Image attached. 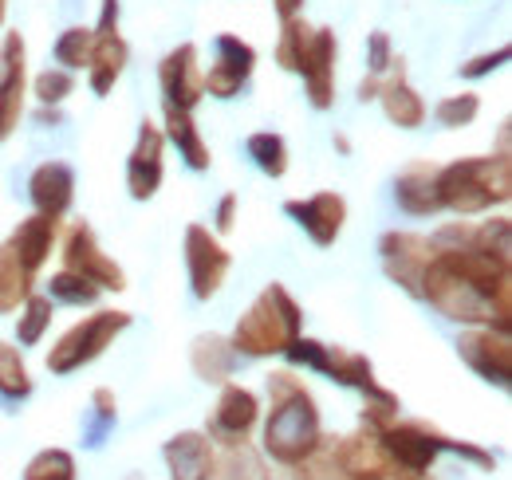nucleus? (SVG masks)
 <instances>
[{
	"mask_svg": "<svg viewBox=\"0 0 512 480\" xmlns=\"http://www.w3.org/2000/svg\"><path fill=\"white\" fill-rule=\"evenodd\" d=\"M509 44H501L497 52H485V56H473L469 63H461V79H481V75H489V71H497V67H505L509 63Z\"/></svg>",
	"mask_w": 512,
	"mask_h": 480,
	"instance_id": "obj_42",
	"label": "nucleus"
},
{
	"mask_svg": "<svg viewBox=\"0 0 512 480\" xmlns=\"http://www.w3.org/2000/svg\"><path fill=\"white\" fill-rule=\"evenodd\" d=\"M237 225V193H225L217 205V233H233Z\"/></svg>",
	"mask_w": 512,
	"mask_h": 480,
	"instance_id": "obj_43",
	"label": "nucleus"
},
{
	"mask_svg": "<svg viewBox=\"0 0 512 480\" xmlns=\"http://www.w3.org/2000/svg\"><path fill=\"white\" fill-rule=\"evenodd\" d=\"M56 63H64V71H83L91 63V28H67L56 40Z\"/></svg>",
	"mask_w": 512,
	"mask_h": 480,
	"instance_id": "obj_39",
	"label": "nucleus"
},
{
	"mask_svg": "<svg viewBox=\"0 0 512 480\" xmlns=\"http://www.w3.org/2000/svg\"><path fill=\"white\" fill-rule=\"evenodd\" d=\"M390 67H394L390 36H386V32H371V40H367V75H379V79H383Z\"/></svg>",
	"mask_w": 512,
	"mask_h": 480,
	"instance_id": "obj_41",
	"label": "nucleus"
},
{
	"mask_svg": "<svg viewBox=\"0 0 512 480\" xmlns=\"http://www.w3.org/2000/svg\"><path fill=\"white\" fill-rule=\"evenodd\" d=\"M48 296L52 303H71V307H95L99 303V288L91 284V280H83V276H75V272H67L60 268L52 280H48Z\"/></svg>",
	"mask_w": 512,
	"mask_h": 480,
	"instance_id": "obj_34",
	"label": "nucleus"
},
{
	"mask_svg": "<svg viewBox=\"0 0 512 480\" xmlns=\"http://www.w3.org/2000/svg\"><path fill=\"white\" fill-rule=\"evenodd\" d=\"M272 8H276V16H280V24H284V20H292V16L304 12V0H272Z\"/></svg>",
	"mask_w": 512,
	"mask_h": 480,
	"instance_id": "obj_44",
	"label": "nucleus"
},
{
	"mask_svg": "<svg viewBox=\"0 0 512 480\" xmlns=\"http://www.w3.org/2000/svg\"><path fill=\"white\" fill-rule=\"evenodd\" d=\"M162 115H166L162 134L178 146V154L186 158V166L197 170V174H201V170H209V166H213V154H209V146H205V138H201L197 122H193V111H178V107L162 103Z\"/></svg>",
	"mask_w": 512,
	"mask_h": 480,
	"instance_id": "obj_26",
	"label": "nucleus"
},
{
	"mask_svg": "<svg viewBox=\"0 0 512 480\" xmlns=\"http://www.w3.org/2000/svg\"><path fill=\"white\" fill-rule=\"evenodd\" d=\"M127 60L130 48L123 40V32H119V0H103L99 24L91 28V63H87L91 91L95 95H111V87L127 71Z\"/></svg>",
	"mask_w": 512,
	"mask_h": 480,
	"instance_id": "obj_7",
	"label": "nucleus"
},
{
	"mask_svg": "<svg viewBox=\"0 0 512 480\" xmlns=\"http://www.w3.org/2000/svg\"><path fill=\"white\" fill-rule=\"evenodd\" d=\"M256 421H260V402L253 390L241 382H225L221 398L213 406V418L205 425V437L217 445H237V441H249Z\"/></svg>",
	"mask_w": 512,
	"mask_h": 480,
	"instance_id": "obj_14",
	"label": "nucleus"
},
{
	"mask_svg": "<svg viewBox=\"0 0 512 480\" xmlns=\"http://www.w3.org/2000/svg\"><path fill=\"white\" fill-rule=\"evenodd\" d=\"M477 111H481V99L473 91H461V95H446L434 107V119H438V126H446V130H461V126H469V122L477 119Z\"/></svg>",
	"mask_w": 512,
	"mask_h": 480,
	"instance_id": "obj_37",
	"label": "nucleus"
},
{
	"mask_svg": "<svg viewBox=\"0 0 512 480\" xmlns=\"http://www.w3.org/2000/svg\"><path fill=\"white\" fill-rule=\"evenodd\" d=\"M284 359L292 362V366L320 370L331 382L359 390L363 398H371V394L383 390V382L375 378V362L367 359V355H359V351H347V347H327L320 339H304V335H300V339L284 351Z\"/></svg>",
	"mask_w": 512,
	"mask_h": 480,
	"instance_id": "obj_6",
	"label": "nucleus"
},
{
	"mask_svg": "<svg viewBox=\"0 0 512 480\" xmlns=\"http://www.w3.org/2000/svg\"><path fill=\"white\" fill-rule=\"evenodd\" d=\"M335 150H339V154H351V138H347V134H335Z\"/></svg>",
	"mask_w": 512,
	"mask_h": 480,
	"instance_id": "obj_47",
	"label": "nucleus"
},
{
	"mask_svg": "<svg viewBox=\"0 0 512 480\" xmlns=\"http://www.w3.org/2000/svg\"><path fill=\"white\" fill-rule=\"evenodd\" d=\"M56 237H60V221L32 213L28 221H20V225L12 229L8 248L20 256V264H24L32 276H40V268L48 264V256H52V248H56Z\"/></svg>",
	"mask_w": 512,
	"mask_h": 480,
	"instance_id": "obj_24",
	"label": "nucleus"
},
{
	"mask_svg": "<svg viewBox=\"0 0 512 480\" xmlns=\"http://www.w3.org/2000/svg\"><path fill=\"white\" fill-rule=\"evenodd\" d=\"M473 244L481 248V252H493L497 260H509L512 264V225L509 217H493V221H481V225H473Z\"/></svg>",
	"mask_w": 512,
	"mask_h": 480,
	"instance_id": "obj_35",
	"label": "nucleus"
},
{
	"mask_svg": "<svg viewBox=\"0 0 512 480\" xmlns=\"http://www.w3.org/2000/svg\"><path fill=\"white\" fill-rule=\"evenodd\" d=\"M28 197L40 217H64L75 201V170L67 162H44L28 178Z\"/></svg>",
	"mask_w": 512,
	"mask_h": 480,
	"instance_id": "obj_20",
	"label": "nucleus"
},
{
	"mask_svg": "<svg viewBox=\"0 0 512 480\" xmlns=\"http://www.w3.org/2000/svg\"><path fill=\"white\" fill-rule=\"evenodd\" d=\"M418 480H438V477H430V473H426V477H418Z\"/></svg>",
	"mask_w": 512,
	"mask_h": 480,
	"instance_id": "obj_49",
	"label": "nucleus"
},
{
	"mask_svg": "<svg viewBox=\"0 0 512 480\" xmlns=\"http://www.w3.org/2000/svg\"><path fill=\"white\" fill-rule=\"evenodd\" d=\"M245 150H249V158L256 162L260 174H268V178H284L288 174V142L280 134L256 130V134H249Z\"/></svg>",
	"mask_w": 512,
	"mask_h": 480,
	"instance_id": "obj_29",
	"label": "nucleus"
},
{
	"mask_svg": "<svg viewBox=\"0 0 512 480\" xmlns=\"http://www.w3.org/2000/svg\"><path fill=\"white\" fill-rule=\"evenodd\" d=\"M375 95H379V75H367V79L359 83V99H363V103H375Z\"/></svg>",
	"mask_w": 512,
	"mask_h": 480,
	"instance_id": "obj_45",
	"label": "nucleus"
},
{
	"mask_svg": "<svg viewBox=\"0 0 512 480\" xmlns=\"http://www.w3.org/2000/svg\"><path fill=\"white\" fill-rule=\"evenodd\" d=\"M339 480H343V477H339Z\"/></svg>",
	"mask_w": 512,
	"mask_h": 480,
	"instance_id": "obj_50",
	"label": "nucleus"
},
{
	"mask_svg": "<svg viewBox=\"0 0 512 480\" xmlns=\"http://www.w3.org/2000/svg\"><path fill=\"white\" fill-rule=\"evenodd\" d=\"M312 32H316V28H312L304 16H292V20L280 24L276 63H280L284 71H300V60H304V52H308V44H312Z\"/></svg>",
	"mask_w": 512,
	"mask_h": 480,
	"instance_id": "obj_33",
	"label": "nucleus"
},
{
	"mask_svg": "<svg viewBox=\"0 0 512 480\" xmlns=\"http://www.w3.org/2000/svg\"><path fill=\"white\" fill-rule=\"evenodd\" d=\"M394 201L402 213L410 217H434L442 213V197H438V166L434 162H410L398 181H394Z\"/></svg>",
	"mask_w": 512,
	"mask_h": 480,
	"instance_id": "obj_21",
	"label": "nucleus"
},
{
	"mask_svg": "<svg viewBox=\"0 0 512 480\" xmlns=\"http://www.w3.org/2000/svg\"><path fill=\"white\" fill-rule=\"evenodd\" d=\"M162 154H166V134H162L158 122L146 119L138 126V142H134V150L127 158V189L134 201H150L158 193L162 174H166Z\"/></svg>",
	"mask_w": 512,
	"mask_h": 480,
	"instance_id": "obj_18",
	"label": "nucleus"
},
{
	"mask_svg": "<svg viewBox=\"0 0 512 480\" xmlns=\"http://www.w3.org/2000/svg\"><path fill=\"white\" fill-rule=\"evenodd\" d=\"M375 99L383 103L386 119L394 122V126H402V130H414V126L426 122V103H422V95L410 87L402 60H394V67L379 79V95H375Z\"/></svg>",
	"mask_w": 512,
	"mask_h": 480,
	"instance_id": "obj_22",
	"label": "nucleus"
},
{
	"mask_svg": "<svg viewBox=\"0 0 512 480\" xmlns=\"http://www.w3.org/2000/svg\"><path fill=\"white\" fill-rule=\"evenodd\" d=\"M60 256H64L67 272H75V276L91 280L99 292H127V272H123V268H119V264L99 248L95 229H91L87 221H75V225L67 229Z\"/></svg>",
	"mask_w": 512,
	"mask_h": 480,
	"instance_id": "obj_8",
	"label": "nucleus"
},
{
	"mask_svg": "<svg viewBox=\"0 0 512 480\" xmlns=\"http://www.w3.org/2000/svg\"><path fill=\"white\" fill-rule=\"evenodd\" d=\"M237 351H233V343H229V335H197L190 347V366L193 374L201 378V382H213V386H225L229 378H233V370H237Z\"/></svg>",
	"mask_w": 512,
	"mask_h": 480,
	"instance_id": "obj_25",
	"label": "nucleus"
},
{
	"mask_svg": "<svg viewBox=\"0 0 512 480\" xmlns=\"http://www.w3.org/2000/svg\"><path fill=\"white\" fill-rule=\"evenodd\" d=\"M371 480H418V477H410V473H402V469H386V473H379V477H371Z\"/></svg>",
	"mask_w": 512,
	"mask_h": 480,
	"instance_id": "obj_46",
	"label": "nucleus"
},
{
	"mask_svg": "<svg viewBox=\"0 0 512 480\" xmlns=\"http://www.w3.org/2000/svg\"><path fill=\"white\" fill-rule=\"evenodd\" d=\"M256 67V48L249 40L233 36V32H221L217 36V60L209 67H201V83H205V95L213 99H233L241 95V87L253 79Z\"/></svg>",
	"mask_w": 512,
	"mask_h": 480,
	"instance_id": "obj_13",
	"label": "nucleus"
},
{
	"mask_svg": "<svg viewBox=\"0 0 512 480\" xmlns=\"http://www.w3.org/2000/svg\"><path fill=\"white\" fill-rule=\"evenodd\" d=\"M91 410H95V429H91L87 445H99V441H103V433H107V429L115 425V418H119V398H115V390L99 386V390L91 394Z\"/></svg>",
	"mask_w": 512,
	"mask_h": 480,
	"instance_id": "obj_40",
	"label": "nucleus"
},
{
	"mask_svg": "<svg viewBox=\"0 0 512 480\" xmlns=\"http://www.w3.org/2000/svg\"><path fill=\"white\" fill-rule=\"evenodd\" d=\"M158 83H162V103L178 111H193L205 99L197 44H178L174 52H166V60L158 63Z\"/></svg>",
	"mask_w": 512,
	"mask_h": 480,
	"instance_id": "obj_15",
	"label": "nucleus"
},
{
	"mask_svg": "<svg viewBox=\"0 0 512 480\" xmlns=\"http://www.w3.org/2000/svg\"><path fill=\"white\" fill-rule=\"evenodd\" d=\"M24 480H75V457L67 449H44L28 461Z\"/></svg>",
	"mask_w": 512,
	"mask_h": 480,
	"instance_id": "obj_36",
	"label": "nucleus"
},
{
	"mask_svg": "<svg viewBox=\"0 0 512 480\" xmlns=\"http://www.w3.org/2000/svg\"><path fill=\"white\" fill-rule=\"evenodd\" d=\"M268 402H272V410L264 421V453L276 465L292 469L323 437L316 398L308 394V386L292 370H272L268 374Z\"/></svg>",
	"mask_w": 512,
	"mask_h": 480,
	"instance_id": "obj_1",
	"label": "nucleus"
},
{
	"mask_svg": "<svg viewBox=\"0 0 512 480\" xmlns=\"http://www.w3.org/2000/svg\"><path fill=\"white\" fill-rule=\"evenodd\" d=\"M229 268H233V256L221 244V237L209 233L205 225H190L186 229V272H190L193 300H213L221 292V284L229 280Z\"/></svg>",
	"mask_w": 512,
	"mask_h": 480,
	"instance_id": "obj_10",
	"label": "nucleus"
},
{
	"mask_svg": "<svg viewBox=\"0 0 512 480\" xmlns=\"http://www.w3.org/2000/svg\"><path fill=\"white\" fill-rule=\"evenodd\" d=\"M438 197L442 209L457 217H477L493 205H509L512 166H509V122H501V146L489 158H461L438 166Z\"/></svg>",
	"mask_w": 512,
	"mask_h": 480,
	"instance_id": "obj_2",
	"label": "nucleus"
},
{
	"mask_svg": "<svg viewBox=\"0 0 512 480\" xmlns=\"http://www.w3.org/2000/svg\"><path fill=\"white\" fill-rule=\"evenodd\" d=\"M394 469V461L386 457L383 437L367 425H359V433L339 437V477L343 480H371Z\"/></svg>",
	"mask_w": 512,
	"mask_h": 480,
	"instance_id": "obj_19",
	"label": "nucleus"
},
{
	"mask_svg": "<svg viewBox=\"0 0 512 480\" xmlns=\"http://www.w3.org/2000/svg\"><path fill=\"white\" fill-rule=\"evenodd\" d=\"M300 335H304L300 303L292 300V292L284 284L272 280L253 300V307L237 319L229 343L245 359H268V355H284Z\"/></svg>",
	"mask_w": 512,
	"mask_h": 480,
	"instance_id": "obj_3",
	"label": "nucleus"
},
{
	"mask_svg": "<svg viewBox=\"0 0 512 480\" xmlns=\"http://www.w3.org/2000/svg\"><path fill=\"white\" fill-rule=\"evenodd\" d=\"M422 300L438 307L446 319L465 323V327H497V311L493 300L457 268H449L442 256L430 260L426 276H422Z\"/></svg>",
	"mask_w": 512,
	"mask_h": 480,
	"instance_id": "obj_4",
	"label": "nucleus"
},
{
	"mask_svg": "<svg viewBox=\"0 0 512 480\" xmlns=\"http://www.w3.org/2000/svg\"><path fill=\"white\" fill-rule=\"evenodd\" d=\"M71 91H75V75L64 67H48L32 79V95L40 99V107H60Z\"/></svg>",
	"mask_w": 512,
	"mask_h": 480,
	"instance_id": "obj_38",
	"label": "nucleus"
},
{
	"mask_svg": "<svg viewBox=\"0 0 512 480\" xmlns=\"http://www.w3.org/2000/svg\"><path fill=\"white\" fill-rule=\"evenodd\" d=\"M457 355L461 362L485 378L489 386H509L512 382V343L509 331H497V327H469L461 339H457Z\"/></svg>",
	"mask_w": 512,
	"mask_h": 480,
	"instance_id": "obj_12",
	"label": "nucleus"
},
{
	"mask_svg": "<svg viewBox=\"0 0 512 480\" xmlns=\"http://www.w3.org/2000/svg\"><path fill=\"white\" fill-rule=\"evenodd\" d=\"M213 441L197 429H186L178 437H170L162 445V457H166V469L174 480H209L213 473Z\"/></svg>",
	"mask_w": 512,
	"mask_h": 480,
	"instance_id": "obj_23",
	"label": "nucleus"
},
{
	"mask_svg": "<svg viewBox=\"0 0 512 480\" xmlns=\"http://www.w3.org/2000/svg\"><path fill=\"white\" fill-rule=\"evenodd\" d=\"M130 327V311H95L83 323H75L71 331L60 335V343L48 351V370L52 374H75L87 362H95L123 331Z\"/></svg>",
	"mask_w": 512,
	"mask_h": 480,
	"instance_id": "obj_5",
	"label": "nucleus"
},
{
	"mask_svg": "<svg viewBox=\"0 0 512 480\" xmlns=\"http://www.w3.org/2000/svg\"><path fill=\"white\" fill-rule=\"evenodd\" d=\"M52 315H56V303L52 296H28V300L20 303V319H16V339H20V347H36L40 339H44V331L52 327Z\"/></svg>",
	"mask_w": 512,
	"mask_h": 480,
	"instance_id": "obj_31",
	"label": "nucleus"
},
{
	"mask_svg": "<svg viewBox=\"0 0 512 480\" xmlns=\"http://www.w3.org/2000/svg\"><path fill=\"white\" fill-rule=\"evenodd\" d=\"M28 103V44L20 32H8L0 44V146L20 130Z\"/></svg>",
	"mask_w": 512,
	"mask_h": 480,
	"instance_id": "obj_11",
	"label": "nucleus"
},
{
	"mask_svg": "<svg viewBox=\"0 0 512 480\" xmlns=\"http://www.w3.org/2000/svg\"><path fill=\"white\" fill-rule=\"evenodd\" d=\"M335 63H339V40H335V28H316L312 32V44L300 60L304 75V87H308V103L316 111H331L335 107Z\"/></svg>",
	"mask_w": 512,
	"mask_h": 480,
	"instance_id": "obj_17",
	"label": "nucleus"
},
{
	"mask_svg": "<svg viewBox=\"0 0 512 480\" xmlns=\"http://www.w3.org/2000/svg\"><path fill=\"white\" fill-rule=\"evenodd\" d=\"M32 394V374H28V362L24 355L0 339V398L8 402H20Z\"/></svg>",
	"mask_w": 512,
	"mask_h": 480,
	"instance_id": "obj_32",
	"label": "nucleus"
},
{
	"mask_svg": "<svg viewBox=\"0 0 512 480\" xmlns=\"http://www.w3.org/2000/svg\"><path fill=\"white\" fill-rule=\"evenodd\" d=\"M209 480H272L264 453L253 449L249 441L237 445H221V453H213V473Z\"/></svg>",
	"mask_w": 512,
	"mask_h": 480,
	"instance_id": "obj_27",
	"label": "nucleus"
},
{
	"mask_svg": "<svg viewBox=\"0 0 512 480\" xmlns=\"http://www.w3.org/2000/svg\"><path fill=\"white\" fill-rule=\"evenodd\" d=\"M379 256H383V272L390 284H398L410 300H422V276L434 260V248L422 233L410 229H390L379 240Z\"/></svg>",
	"mask_w": 512,
	"mask_h": 480,
	"instance_id": "obj_9",
	"label": "nucleus"
},
{
	"mask_svg": "<svg viewBox=\"0 0 512 480\" xmlns=\"http://www.w3.org/2000/svg\"><path fill=\"white\" fill-rule=\"evenodd\" d=\"M292 480H339V437L323 433L316 449L292 465Z\"/></svg>",
	"mask_w": 512,
	"mask_h": 480,
	"instance_id": "obj_30",
	"label": "nucleus"
},
{
	"mask_svg": "<svg viewBox=\"0 0 512 480\" xmlns=\"http://www.w3.org/2000/svg\"><path fill=\"white\" fill-rule=\"evenodd\" d=\"M4 16H8V0H0V24H4Z\"/></svg>",
	"mask_w": 512,
	"mask_h": 480,
	"instance_id": "obj_48",
	"label": "nucleus"
},
{
	"mask_svg": "<svg viewBox=\"0 0 512 480\" xmlns=\"http://www.w3.org/2000/svg\"><path fill=\"white\" fill-rule=\"evenodd\" d=\"M284 213L312 237V244H320V248H331L339 233H343V225H347V201H343V193H312V197H292V201H284Z\"/></svg>",
	"mask_w": 512,
	"mask_h": 480,
	"instance_id": "obj_16",
	"label": "nucleus"
},
{
	"mask_svg": "<svg viewBox=\"0 0 512 480\" xmlns=\"http://www.w3.org/2000/svg\"><path fill=\"white\" fill-rule=\"evenodd\" d=\"M32 284H36V276L20 264V256L4 240L0 244V315L20 311V303L32 296Z\"/></svg>",
	"mask_w": 512,
	"mask_h": 480,
	"instance_id": "obj_28",
	"label": "nucleus"
}]
</instances>
